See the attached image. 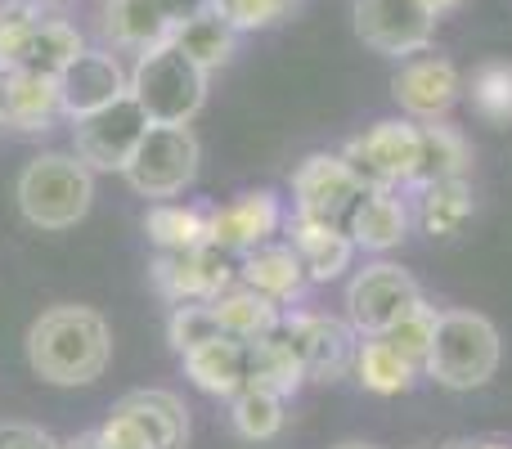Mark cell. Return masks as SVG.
<instances>
[{
	"label": "cell",
	"mask_w": 512,
	"mask_h": 449,
	"mask_svg": "<svg viewBox=\"0 0 512 449\" xmlns=\"http://www.w3.org/2000/svg\"><path fill=\"white\" fill-rule=\"evenodd\" d=\"M297 0H212V9L234 27V32H261L292 14Z\"/></svg>",
	"instance_id": "34"
},
{
	"label": "cell",
	"mask_w": 512,
	"mask_h": 449,
	"mask_svg": "<svg viewBox=\"0 0 512 449\" xmlns=\"http://www.w3.org/2000/svg\"><path fill=\"white\" fill-rule=\"evenodd\" d=\"M0 449H63L36 423H0Z\"/></svg>",
	"instance_id": "36"
},
{
	"label": "cell",
	"mask_w": 512,
	"mask_h": 449,
	"mask_svg": "<svg viewBox=\"0 0 512 449\" xmlns=\"http://www.w3.org/2000/svg\"><path fill=\"white\" fill-rule=\"evenodd\" d=\"M0 122H5V72H0Z\"/></svg>",
	"instance_id": "42"
},
{
	"label": "cell",
	"mask_w": 512,
	"mask_h": 449,
	"mask_svg": "<svg viewBox=\"0 0 512 449\" xmlns=\"http://www.w3.org/2000/svg\"><path fill=\"white\" fill-rule=\"evenodd\" d=\"M198 162H203V144L189 126H149V135L126 162L122 180L140 198L171 203L198 180Z\"/></svg>",
	"instance_id": "5"
},
{
	"label": "cell",
	"mask_w": 512,
	"mask_h": 449,
	"mask_svg": "<svg viewBox=\"0 0 512 449\" xmlns=\"http://www.w3.org/2000/svg\"><path fill=\"white\" fill-rule=\"evenodd\" d=\"M180 364H185L189 382L207 396L234 400L248 387V342H234V337H212V342L180 355Z\"/></svg>",
	"instance_id": "19"
},
{
	"label": "cell",
	"mask_w": 512,
	"mask_h": 449,
	"mask_svg": "<svg viewBox=\"0 0 512 449\" xmlns=\"http://www.w3.org/2000/svg\"><path fill=\"white\" fill-rule=\"evenodd\" d=\"M351 18L355 36L387 59L427 54L436 41V23H441L427 9V0H351Z\"/></svg>",
	"instance_id": "9"
},
{
	"label": "cell",
	"mask_w": 512,
	"mask_h": 449,
	"mask_svg": "<svg viewBox=\"0 0 512 449\" xmlns=\"http://www.w3.org/2000/svg\"><path fill=\"white\" fill-rule=\"evenodd\" d=\"M360 198H364V185L342 162V153H310V158L292 171V203H297V216L346 225V216L355 212Z\"/></svg>",
	"instance_id": "12"
},
{
	"label": "cell",
	"mask_w": 512,
	"mask_h": 449,
	"mask_svg": "<svg viewBox=\"0 0 512 449\" xmlns=\"http://www.w3.org/2000/svg\"><path fill=\"white\" fill-rule=\"evenodd\" d=\"M171 45H176L185 59H194L198 68L212 77L216 68H225V63L234 59V45H239V32H234L230 23H225L221 14H216L212 5L198 9L194 18H185V23L171 32Z\"/></svg>",
	"instance_id": "24"
},
{
	"label": "cell",
	"mask_w": 512,
	"mask_h": 449,
	"mask_svg": "<svg viewBox=\"0 0 512 449\" xmlns=\"http://www.w3.org/2000/svg\"><path fill=\"white\" fill-rule=\"evenodd\" d=\"M18 212L32 229L45 234H63V229L81 225L95 207V171L77 158V153H36L14 180Z\"/></svg>",
	"instance_id": "2"
},
{
	"label": "cell",
	"mask_w": 512,
	"mask_h": 449,
	"mask_svg": "<svg viewBox=\"0 0 512 449\" xmlns=\"http://www.w3.org/2000/svg\"><path fill=\"white\" fill-rule=\"evenodd\" d=\"M472 167V149L454 126L445 122H423L418 126V171L414 189L436 185V180H463Z\"/></svg>",
	"instance_id": "25"
},
{
	"label": "cell",
	"mask_w": 512,
	"mask_h": 449,
	"mask_svg": "<svg viewBox=\"0 0 512 449\" xmlns=\"http://www.w3.org/2000/svg\"><path fill=\"white\" fill-rule=\"evenodd\" d=\"M391 95H396L400 113L414 122H441L463 99V72L445 54H414L391 77Z\"/></svg>",
	"instance_id": "13"
},
{
	"label": "cell",
	"mask_w": 512,
	"mask_h": 449,
	"mask_svg": "<svg viewBox=\"0 0 512 449\" xmlns=\"http://www.w3.org/2000/svg\"><path fill=\"white\" fill-rule=\"evenodd\" d=\"M27 364L50 387H90L113 364V328L95 306H50L27 328Z\"/></svg>",
	"instance_id": "1"
},
{
	"label": "cell",
	"mask_w": 512,
	"mask_h": 449,
	"mask_svg": "<svg viewBox=\"0 0 512 449\" xmlns=\"http://www.w3.org/2000/svg\"><path fill=\"white\" fill-rule=\"evenodd\" d=\"M207 306H212L221 333L234 337V342H261V337L279 333V324H283V306H274L270 297L243 288V283H234L230 292H221V297L207 301Z\"/></svg>",
	"instance_id": "23"
},
{
	"label": "cell",
	"mask_w": 512,
	"mask_h": 449,
	"mask_svg": "<svg viewBox=\"0 0 512 449\" xmlns=\"http://www.w3.org/2000/svg\"><path fill=\"white\" fill-rule=\"evenodd\" d=\"M239 283L270 297L274 306H292V301H301L310 274L301 256L292 252V243H261L239 261Z\"/></svg>",
	"instance_id": "17"
},
{
	"label": "cell",
	"mask_w": 512,
	"mask_h": 449,
	"mask_svg": "<svg viewBox=\"0 0 512 449\" xmlns=\"http://www.w3.org/2000/svg\"><path fill=\"white\" fill-rule=\"evenodd\" d=\"M436 324H441V310L427 306V301H418V306L409 310V315L387 333V342L396 346V351L405 355L409 364H418V369H423L427 351H432V342H436Z\"/></svg>",
	"instance_id": "32"
},
{
	"label": "cell",
	"mask_w": 512,
	"mask_h": 449,
	"mask_svg": "<svg viewBox=\"0 0 512 449\" xmlns=\"http://www.w3.org/2000/svg\"><path fill=\"white\" fill-rule=\"evenodd\" d=\"M36 5H59V0H36Z\"/></svg>",
	"instance_id": "43"
},
{
	"label": "cell",
	"mask_w": 512,
	"mask_h": 449,
	"mask_svg": "<svg viewBox=\"0 0 512 449\" xmlns=\"http://www.w3.org/2000/svg\"><path fill=\"white\" fill-rule=\"evenodd\" d=\"M153 288L171 306H207L221 292H230L239 283V261L221 247H185V252H158V261L149 265Z\"/></svg>",
	"instance_id": "10"
},
{
	"label": "cell",
	"mask_w": 512,
	"mask_h": 449,
	"mask_svg": "<svg viewBox=\"0 0 512 449\" xmlns=\"http://www.w3.org/2000/svg\"><path fill=\"white\" fill-rule=\"evenodd\" d=\"M342 162L355 171L364 189H400L414 185L418 171V126L387 117V122H373L369 131L351 135L342 149Z\"/></svg>",
	"instance_id": "7"
},
{
	"label": "cell",
	"mask_w": 512,
	"mask_h": 449,
	"mask_svg": "<svg viewBox=\"0 0 512 449\" xmlns=\"http://www.w3.org/2000/svg\"><path fill=\"white\" fill-rule=\"evenodd\" d=\"M355 378L364 391L373 396H405L418 378V364H409L387 337H364L360 351H355Z\"/></svg>",
	"instance_id": "26"
},
{
	"label": "cell",
	"mask_w": 512,
	"mask_h": 449,
	"mask_svg": "<svg viewBox=\"0 0 512 449\" xmlns=\"http://www.w3.org/2000/svg\"><path fill=\"white\" fill-rule=\"evenodd\" d=\"M95 441H99V449H158L149 441V432H144L131 414H122L117 405H113V414L95 427Z\"/></svg>",
	"instance_id": "35"
},
{
	"label": "cell",
	"mask_w": 512,
	"mask_h": 449,
	"mask_svg": "<svg viewBox=\"0 0 512 449\" xmlns=\"http://www.w3.org/2000/svg\"><path fill=\"white\" fill-rule=\"evenodd\" d=\"M288 243H292V252L301 256V265H306L310 283L342 279V274L351 270L355 252H360V247L351 243V234H346V225L310 221V216H292L288 221Z\"/></svg>",
	"instance_id": "16"
},
{
	"label": "cell",
	"mask_w": 512,
	"mask_h": 449,
	"mask_svg": "<svg viewBox=\"0 0 512 449\" xmlns=\"http://www.w3.org/2000/svg\"><path fill=\"white\" fill-rule=\"evenodd\" d=\"M472 221V189L468 180H436L418 189V225L432 238H450Z\"/></svg>",
	"instance_id": "28"
},
{
	"label": "cell",
	"mask_w": 512,
	"mask_h": 449,
	"mask_svg": "<svg viewBox=\"0 0 512 449\" xmlns=\"http://www.w3.org/2000/svg\"><path fill=\"white\" fill-rule=\"evenodd\" d=\"M423 369L450 391L486 387L499 369V328L477 310H441L436 342Z\"/></svg>",
	"instance_id": "4"
},
{
	"label": "cell",
	"mask_w": 512,
	"mask_h": 449,
	"mask_svg": "<svg viewBox=\"0 0 512 449\" xmlns=\"http://www.w3.org/2000/svg\"><path fill=\"white\" fill-rule=\"evenodd\" d=\"M283 405L288 400H279V396H270V391H261V387H243L239 396L230 400V427H234V436H243V441H252V445H265V441H274V436L283 432Z\"/></svg>",
	"instance_id": "31"
},
{
	"label": "cell",
	"mask_w": 512,
	"mask_h": 449,
	"mask_svg": "<svg viewBox=\"0 0 512 449\" xmlns=\"http://www.w3.org/2000/svg\"><path fill=\"white\" fill-rule=\"evenodd\" d=\"M63 117L59 99V77L45 72H5V122L9 131L41 135Z\"/></svg>",
	"instance_id": "18"
},
{
	"label": "cell",
	"mask_w": 512,
	"mask_h": 449,
	"mask_svg": "<svg viewBox=\"0 0 512 449\" xmlns=\"http://www.w3.org/2000/svg\"><path fill=\"white\" fill-rule=\"evenodd\" d=\"M149 126L153 122L144 117V108L135 104L131 95H122L117 104L72 122V153H77L90 171H117V176H122L131 153L140 149V140L149 135Z\"/></svg>",
	"instance_id": "11"
},
{
	"label": "cell",
	"mask_w": 512,
	"mask_h": 449,
	"mask_svg": "<svg viewBox=\"0 0 512 449\" xmlns=\"http://www.w3.org/2000/svg\"><path fill=\"white\" fill-rule=\"evenodd\" d=\"M176 23H171L162 0H108L104 5V36L117 50H153V45L171 41Z\"/></svg>",
	"instance_id": "21"
},
{
	"label": "cell",
	"mask_w": 512,
	"mask_h": 449,
	"mask_svg": "<svg viewBox=\"0 0 512 449\" xmlns=\"http://www.w3.org/2000/svg\"><path fill=\"white\" fill-rule=\"evenodd\" d=\"M63 449H99V441H95V432H81L72 441H63Z\"/></svg>",
	"instance_id": "38"
},
{
	"label": "cell",
	"mask_w": 512,
	"mask_h": 449,
	"mask_svg": "<svg viewBox=\"0 0 512 449\" xmlns=\"http://www.w3.org/2000/svg\"><path fill=\"white\" fill-rule=\"evenodd\" d=\"M333 449H378V445H364V441H342V445H333Z\"/></svg>",
	"instance_id": "39"
},
{
	"label": "cell",
	"mask_w": 512,
	"mask_h": 449,
	"mask_svg": "<svg viewBox=\"0 0 512 449\" xmlns=\"http://www.w3.org/2000/svg\"><path fill=\"white\" fill-rule=\"evenodd\" d=\"M441 449H477V441H450V445H441Z\"/></svg>",
	"instance_id": "41"
},
{
	"label": "cell",
	"mask_w": 512,
	"mask_h": 449,
	"mask_svg": "<svg viewBox=\"0 0 512 449\" xmlns=\"http://www.w3.org/2000/svg\"><path fill=\"white\" fill-rule=\"evenodd\" d=\"M423 301V288L396 261H373L346 283V324L360 337H387Z\"/></svg>",
	"instance_id": "6"
},
{
	"label": "cell",
	"mask_w": 512,
	"mask_h": 449,
	"mask_svg": "<svg viewBox=\"0 0 512 449\" xmlns=\"http://www.w3.org/2000/svg\"><path fill=\"white\" fill-rule=\"evenodd\" d=\"M144 234L158 243V252H185L207 243V207L185 203H153L144 216Z\"/></svg>",
	"instance_id": "29"
},
{
	"label": "cell",
	"mask_w": 512,
	"mask_h": 449,
	"mask_svg": "<svg viewBox=\"0 0 512 449\" xmlns=\"http://www.w3.org/2000/svg\"><path fill=\"white\" fill-rule=\"evenodd\" d=\"M468 0H427V9H432L436 18H445V14H454V9H463Z\"/></svg>",
	"instance_id": "37"
},
{
	"label": "cell",
	"mask_w": 512,
	"mask_h": 449,
	"mask_svg": "<svg viewBox=\"0 0 512 449\" xmlns=\"http://www.w3.org/2000/svg\"><path fill=\"white\" fill-rule=\"evenodd\" d=\"M279 225H283L279 194L274 189H252V194H239L234 203L207 212V243L230 256H248L252 247L270 243L279 234Z\"/></svg>",
	"instance_id": "15"
},
{
	"label": "cell",
	"mask_w": 512,
	"mask_h": 449,
	"mask_svg": "<svg viewBox=\"0 0 512 449\" xmlns=\"http://www.w3.org/2000/svg\"><path fill=\"white\" fill-rule=\"evenodd\" d=\"M279 337L292 346L306 382H337L355 369L360 333L346 319L315 315V310H283Z\"/></svg>",
	"instance_id": "8"
},
{
	"label": "cell",
	"mask_w": 512,
	"mask_h": 449,
	"mask_svg": "<svg viewBox=\"0 0 512 449\" xmlns=\"http://www.w3.org/2000/svg\"><path fill=\"white\" fill-rule=\"evenodd\" d=\"M472 113L490 126H512V59H486L463 81Z\"/></svg>",
	"instance_id": "30"
},
{
	"label": "cell",
	"mask_w": 512,
	"mask_h": 449,
	"mask_svg": "<svg viewBox=\"0 0 512 449\" xmlns=\"http://www.w3.org/2000/svg\"><path fill=\"white\" fill-rule=\"evenodd\" d=\"M131 99L153 126H189L207 104V72L171 41L140 50L131 68Z\"/></svg>",
	"instance_id": "3"
},
{
	"label": "cell",
	"mask_w": 512,
	"mask_h": 449,
	"mask_svg": "<svg viewBox=\"0 0 512 449\" xmlns=\"http://www.w3.org/2000/svg\"><path fill=\"white\" fill-rule=\"evenodd\" d=\"M346 234L364 252H391L409 234V207L396 189H364L355 212L346 216Z\"/></svg>",
	"instance_id": "20"
},
{
	"label": "cell",
	"mask_w": 512,
	"mask_h": 449,
	"mask_svg": "<svg viewBox=\"0 0 512 449\" xmlns=\"http://www.w3.org/2000/svg\"><path fill=\"white\" fill-rule=\"evenodd\" d=\"M122 95H131V72L122 68V59L113 50H81L59 72V99L68 122L99 113V108L117 104Z\"/></svg>",
	"instance_id": "14"
},
{
	"label": "cell",
	"mask_w": 512,
	"mask_h": 449,
	"mask_svg": "<svg viewBox=\"0 0 512 449\" xmlns=\"http://www.w3.org/2000/svg\"><path fill=\"white\" fill-rule=\"evenodd\" d=\"M117 409L131 414L158 449H185L189 445V409L176 391L144 387V391H131V396L117 400Z\"/></svg>",
	"instance_id": "22"
},
{
	"label": "cell",
	"mask_w": 512,
	"mask_h": 449,
	"mask_svg": "<svg viewBox=\"0 0 512 449\" xmlns=\"http://www.w3.org/2000/svg\"><path fill=\"white\" fill-rule=\"evenodd\" d=\"M212 337H225L221 324H216V315H212V306H176V310H171L167 342H171V351H176V355L194 351V346L212 342Z\"/></svg>",
	"instance_id": "33"
},
{
	"label": "cell",
	"mask_w": 512,
	"mask_h": 449,
	"mask_svg": "<svg viewBox=\"0 0 512 449\" xmlns=\"http://www.w3.org/2000/svg\"><path fill=\"white\" fill-rule=\"evenodd\" d=\"M248 387H261L279 400L297 396V391L306 387V373H301L297 355H292V346L283 342L279 333L261 337V342H248Z\"/></svg>",
	"instance_id": "27"
},
{
	"label": "cell",
	"mask_w": 512,
	"mask_h": 449,
	"mask_svg": "<svg viewBox=\"0 0 512 449\" xmlns=\"http://www.w3.org/2000/svg\"><path fill=\"white\" fill-rule=\"evenodd\" d=\"M477 449H512L508 441H477Z\"/></svg>",
	"instance_id": "40"
}]
</instances>
